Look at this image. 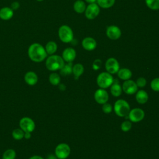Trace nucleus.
I'll return each instance as SVG.
<instances>
[{
	"mask_svg": "<svg viewBox=\"0 0 159 159\" xmlns=\"http://www.w3.org/2000/svg\"><path fill=\"white\" fill-rule=\"evenodd\" d=\"M28 56L29 58L34 62H41L43 61L47 53L45 48L39 43L31 44L28 48Z\"/></svg>",
	"mask_w": 159,
	"mask_h": 159,
	"instance_id": "1",
	"label": "nucleus"
},
{
	"mask_svg": "<svg viewBox=\"0 0 159 159\" xmlns=\"http://www.w3.org/2000/svg\"><path fill=\"white\" fill-rule=\"evenodd\" d=\"M65 65V61L61 57L57 55H51L45 61L46 68L50 71L60 70Z\"/></svg>",
	"mask_w": 159,
	"mask_h": 159,
	"instance_id": "2",
	"label": "nucleus"
},
{
	"mask_svg": "<svg viewBox=\"0 0 159 159\" xmlns=\"http://www.w3.org/2000/svg\"><path fill=\"white\" fill-rule=\"evenodd\" d=\"M114 111L117 116L126 117L130 111V107L127 101L122 99H119L114 104Z\"/></svg>",
	"mask_w": 159,
	"mask_h": 159,
	"instance_id": "3",
	"label": "nucleus"
},
{
	"mask_svg": "<svg viewBox=\"0 0 159 159\" xmlns=\"http://www.w3.org/2000/svg\"><path fill=\"white\" fill-rule=\"evenodd\" d=\"M114 81V78L111 74L106 71L98 75L96 78L98 86L102 89H106L110 87Z\"/></svg>",
	"mask_w": 159,
	"mask_h": 159,
	"instance_id": "4",
	"label": "nucleus"
},
{
	"mask_svg": "<svg viewBox=\"0 0 159 159\" xmlns=\"http://www.w3.org/2000/svg\"><path fill=\"white\" fill-rule=\"evenodd\" d=\"M58 34L60 40L64 43H70L73 40V32L71 27L67 25L60 26Z\"/></svg>",
	"mask_w": 159,
	"mask_h": 159,
	"instance_id": "5",
	"label": "nucleus"
},
{
	"mask_svg": "<svg viewBox=\"0 0 159 159\" xmlns=\"http://www.w3.org/2000/svg\"><path fill=\"white\" fill-rule=\"evenodd\" d=\"M71 152L70 146L65 143H61L58 144L55 149V156L58 159H66L67 158Z\"/></svg>",
	"mask_w": 159,
	"mask_h": 159,
	"instance_id": "6",
	"label": "nucleus"
},
{
	"mask_svg": "<svg viewBox=\"0 0 159 159\" xmlns=\"http://www.w3.org/2000/svg\"><path fill=\"white\" fill-rule=\"evenodd\" d=\"M126 117H127L129 120L132 122H139L143 119L145 117V112L144 111L140 108H134L130 109Z\"/></svg>",
	"mask_w": 159,
	"mask_h": 159,
	"instance_id": "7",
	"label": "nucleus"
},
{
	"mask_svg": "<svg viewBox=\"0 0 159 159\" xmlns=\"http://www.w3.org/2000/svg\"><path fill=\"white\" fill-rule=\"evenodd\" d=\"M100 12V7L97 3L89 4L85 9V17L89 20L95 19Z\"/></svg>",
	"mask_w": 159,
	"mask_h": 159,
	"instance_id": "8",
	"label": "nucleus"
},
{
	"mask_svg": "<svg viewBox=\"0 0 159 159\" xmlns=\"http://www.w3.org/2000/svg\"><path fill=\"white\" fill-rule=\"evenodd\" d=\"M20 128L24 132H32L35 128V124L34 121L30 117H22L19 121Z\"/></svg>",
	"mask_w": 159,
	"mask_h": 159,
	"instance_id": "9",
	"label": "nucleus"
},
{
	"mask_svg": "<svg viewBox=\"0 0 159 159\" xmlns=\"http://www.w3.org/2000/svg\"><path fill=\"white\" fill-rule=\"evenodd\" d=\"M105 68L106 71L110 74H116L120 69L119 63L115 58L111 57L106 60L105 63Z\"/></svg>",
	"mask_w": 159,
	"mask_h": 159,
	"instance_id": "10",
	"label": "nucleus"
},
{
	"mask_svg": "<svg viewBox=\"0 0 159 159\" xmlns=\"http://www.w3.org/2000/svg\"><path fill=\"white\" fill-rule=\"evenodd\" d=\"M122 91L129 95L135 94L138 91V87L135 83V81L131 80L124 81L122 86Z\"/></svg>",
	"mask_w": 159,
	"mask_h": 159,
	"instance_id": "11",
	"label": "nucleus"
},
{
	"mask_svg": "<svg viewBox=\"0 0 159 159\" xmlns=\"http://www.w3.org/2000/svg\"><path fill=\"white\" fill-rule=\"evenodd\" d=\"M106 34L109 39L116 40L120 37L122 32L119 27L114 25H111L107 27Z\"/></svg>",
	"mask_w": 159,
	"mask_h": 159,
	"instance_id": "12",
	"label": "nucleus"
},
{
	"mask_svg": "<svg viewBox=\"0 0 159 159\" xmlns=\"http://www.w3.org/2000/svg\"><path fill=\"white\" fill-rule=\"evenodd\" d=\"M94 98L97 103L99 104H103L106 102H107L109 100V94L105 90V89L99 88L94 92Z\"/></svg>",
	"mask_w": 159,
	"mask_h": 159,
	"instance_id": "13",
	"label": "nucleus"
},
{
	"mask_svg": "<svg viewBox=\"0 0 159 159\" xmlns=\"http://www.w3.org/2000/svg\"><path fill=\"white\" fill-rule=\"evenodd\" d=\"M81 45L84 50L87 51H92L96 48L97 42L94 38L88 37L83 39L81 42Z\"/></svg>",
	"mask_w": 159,
	"mask_h": 159,
	"instance_id": "14",
	"label": "nucleus"
},
{
	"mask_svg": "<svg viewBox=\"0 0 159 159\" xmlns=\"http://www.w3.org/2000/svg\"><path fill=\"white\" fill-rule=\"evenodd\" d=\"M76 52L73 48L68 47L66 48L62 53V58L67 63L72 62L76 58Z\"/></svg>",
	"mask_w": 159,
	"mask_h": 159,
	"instance_id": "15",
	"label": "nucleus"
},
{
	"mask_svg": "<svg viewBox=\"0 0 159 159\" xmlns=\"http://www.w3.org/2000/svg\"><path fill=\"white\" fill-rule=\"evenodd\" d=\"M110 91L114 97H119L121 95L122 89L118 80L114 79L113 83L110 86Z\"/></svg>",
	"mask_w": 159,
	"mask_h": 159,
	"instance_id": "16",
	"label": "nucleus"
},
{
	"mask_svg": "<svg viewBox=\"0 0 159 159\" xmlns=\"http://www.w3.org/2000/svg\"><path fill=\"white\" fill-rule=\"evenodd\" d=\"M24 80L27 84L33 86L37 83L38 76L37 74L34 71H27L24 75Z\"/></svg>",
	"mask_w": 159,
	"mask_h": 159,
	"instance_id": "17",
	"label": "nucleus"
},
{
	"mask_svg": "<svg viewBox=\"0 0 159 159\" xmlns=\"http://www.w3.org/2000/svg\"><path fill=\"white\" fill-rule=\"evenodd\" d=\"M135 99L139 104H145L148 101V94L143 89L139 90L135 93Z\"/></svg>",
	"mask_w": 159,
	"mask_h": 159,
	"instance_id": "18",
	"label": "nucleus"
},
{
	"mask_svg": "<svg viewBox=\"0 0 159 159\" xmlns=\"http://www.w3.org/2000/svg\"><path fill=\"white\" fill-rule=\"evenodd\" d=\"M14 15V11L9 7H4L0 10V18L7 20L11 19Z\"/></svg>",
	"mask_w": 159,
	"mask_h": 159,
	"instance_id": "19",
	"label": "nucleus"
},
{
	"mask_svg": "<svg viewBox=\"0 0 159 159\" xmlns=\"http://www.w3.org/2000/svg\"><path fill=\"white\" fill-rule=\"evenodd\" d=\"M117 73L118 77L120 80L124 81L130 80L132 76V73L131 70L127 68H122L119 69Z\"/></svg>",
	"mask_w": 159,
	"mask_h": 159,
	"instance_id": "20",
	"label": "nucleus"
},
{
	"mask_svg": "<svg viewBox=\"0 0 159 159\" xmlns=\"http://www.w3.org/2000/svg\"><path fill=\"white\" fill-rule=\"evenodd\" d=\"M84 66L81 63H76L73 66L72 73L75 79H78V78L84 73Z\"/></svg>",
	"mask_w": 159,
	"mask_h": 159,
	"instance_id": "21",
	"label": "nucleus"
},
{
	"mask_svg": "<svg viewBox=\"0 0 159 159\" xmlns=\"http://www.w3.org/2000/svg\"><path fill=\"white\" fill-rule=\"evenodd\" d=\"M86 5L82 0H76L73 4V9L78 14H81L85 11Z\"/></svg>",
	"mask_w": 159,
	"mask_h": 159,
	"instance_id": "22",
	"label": "nucleus"
},
{
	"mask_svg": "<svg viewBox=\"0 0 159 159\" xmlns=\"http://www.w3.org/2000/svg\"><path fill=\"white\" fill-rule=\"evenodd\" d=\"M57 43L53 42V41H50L48 42L46 45H45V50H46V52L47 53V55H53L54 54L57 50Z\"/></svg>",
	"mask_w": 159,
	"mask_h": 159,
	"instance_id": "23",
	"label": "nucleus"
},
{
	"mask_svg": "<svg viewBox=\"0 0 159 159\" xmlns=\"http://www.w3.org/2000/svg\"><path fill=\"white\" fill-rule=\"evenodd\" d=\"M73 63L72 62H68L66 64L65 63L64 66L60 70V74L63 76L69 75L72 73L73 70Z\"/></svg>",
	"mask_w": 159,
	"mask_h": 159,
	"instance_id": "24",
	"label": "nucleus"
},
{
	"mask_svg": "<svg viewBox=\"0 0 159 159\" xmlns=\"http://www.w3.org/2000/svg\"><path fill=\"white\" fill-rule=\"evenodd\" d=\"M116 0H96L97 4L99 7L103 9H108L113 6Z\"/></svg>",
	"mask_w": 159,
	"mask_h": 159,
	"instance_id": "25",
	"label": "nucleus"
},
{
	"mask_svg": "<svg viewBox=\"0 0 159 159\" xmlns=\"http://www.w3.org/2000/svg\"><path fill=\"white\" fill-rule=\"evenodd\" d=\"M48 80H49V82L52 85L56 86V85H58V84H60L61 78H60V75L58 73H51L49 75Z\"/></svg>",
	"mask_w": 159,
	"mask_h": 159,
	"instance_id": "26",
	"label": "nucleus"
},
{
	"mask_svg": "<svg viewBox=\"0 0 159 159\" xmlns=\"http://www.w3.org/2000/svg\"><path fill=\"white\" fill-rule=\"evenodd\" d=\"M147 6L153 11L159 9V0H145Z\"/></svg>",
	"mask_w": 159,
	"mask_h": 159,
	"instance_id": "27",
	"label": "nucleus"
},
{
	"mask_svg": "<svg viewBox=\"0 0 159 159\" xmlns=\"http://www.w3.org/2000/svg\"><path fill=\"white\" fill-rule=\"evenodd\" d=\"M16 157V151L11 148L7 149L2 154V159H15Z\"/></svg>",
	"mask_w": 159,
	"mask_h": 159,
	"instance_id": "28",
	"label": "nucleus"
},
{
	"mask_svg": "<svg viewBox=\"0 0 159 159\" xmlns=\"http://www.w3.org/2000/svg\"><path fill=\"white\" fill-rule=\"evenodd\" d=\"M12 137L16 140H21L24 137V132L20 129H16L12 131Z\"/></svg>",
	"mask_w": 159,
	"mask_h": 159,
	"instance_id": "29",
	"label": "nucleus"
},
{
	"mask_svg": "<svg viewBox=\"0 0 159 159\" xmlns=\"http://www.w3.org/2000/svg\"><path fill=\"white\" fill-rule=\"evenodd\" d=\"M131 128H132V122L130 120H125L120 125V129L124 132H127L129 131L131 129Z\"/></svg>",
	"mask_w": 159,
	"mask_h": 159,
	"instance_id": "30",
	"label": "nucleus"
},
{
	"mask_svg": "<svg viewBox=\"0 0 159 159\" xmlns=\"http://www.w3.org/2000/svg\"><path fill=\"white\" fill-rule=\"evenodd\" d=\"M151 89L155 91L159 92V78H155L150 82Z\"/></svg>",
	"mask_w": 159,
	"mask_h": 159,
	"instance_id": "31",
	"label": "nucleus"
},
{
	"mask_svg": "<svg viewBox=\"0 0 159 159\" xmlns=\"http://www.w3.org/2000/svg\"><path fill=\"white\" fill-rule=\"evenodd\" d=\"M135 83L138 88H144L147 84V80L144 77H139L137 79Z\"/></svg>",
	"mask_w": 159,
	"mask_h": 159,
	"instance_id": "32",
	"label": "nucleus"
},
{
	"mask_svg": "<svg viewBox=\"0 0 159 159\" xmlns=\"http://www.w3.org/2000/svg\"><path fill=\"white\" fill-rule=\"evenodd\" d=\"M112 106L111 104L108 102H106L102 104V110L105 114H110L112 111Z\"/></svg>",
	"mask_w": 159,
	"mask_h": 159,
	"instance_id": "33",
	"label": "nucleus"
},
{
	"mask_svg": "<svg viewBox=\"0 0 159 159\" xmlns=\"http://www.w3.org/2000/svg\"><path fill=\"white\" fill-rule=\"evenodd\" d=\"M101 66H102V61L100 59H96L92 64V68L94 70H99Z\"/></svg>",
	"mask_w": 159,
	"mask_h": 159,
	"instance_id": "34",
	"label": "nucleus"
},
{
	"mask_svg": "<svg viewBox=\"0 0 159 159\" xmlns=\"http://www.w3.org/2000/svg\"><path fill=\"white\" fill-rule=\"evenodd\" d=\"M19 7V3L18 2H13L12 4H11V8L14 11V10H17L18 8Z\"/></svg>",
	"mask_w": 159,
	"mask_h": 159,
	"instance_id": "35",
	"label": "nucleus"
},
{
	"mask_svg": "<svg viewBox=\"0 0 159 159\" xmlns=\"http://www.w3.org/2000/svg\"><path fill=\"white\" fill-rule=\"evenodd\" d=\"M26 139H29L31 137V133L30 132H24V137Z\"/></svg>",
	"mask_w": 159,
	"mask_h": 159,
	"instance_id": "36",
	"label": "nucleus"
},
{
	"mask_svg": "<svg viewBox=\"0 0 159 159\" xmlns=\"http://www.w3.org/2000/svg\"><path fill=\"white\" fill-rule=\"evenodd\" d=\"M29 159H44V158L39 155H34V156L31 157Z\"/></svg>",
	"mask_w": 159,
	"mask_h": 159,
	"instance_id": "37",
	"label": "nucleus"
},
{
	"mask_svg": "<svg viewBox=\"0 0 159 159\" xmlns=\"http://www.w3.org/2000/svg\"><path fill=\"white\" fill-rule=\"evenodd\" d=\"M85 1L88 4H92V3H96V0H85Z\"/></svg>",
	"mask_w": 159,
	"mask_h": 159,
	"instance_id": "38",
	"label": "nucleus"
},
{
	"mask_svg": "<svg viewBox=\"0 0 159 159\" xmlns=\"http://www.w3.org/2000/svg\"><path fill=\"white\" fill-rule=\"evenodd\" d=\"M56 158H57L56 156H53V155H49V156L48 157L47 159H56Z\"/></svg>",
	"mask_w": 159,
	"mask_h": 159,
	"instance_id": "39",
	"label": "nucleus"
},
{
	"mask_svg": "<svg viewBox=\"0 0 159 159\" xmlns=\"http://www.w3.org/2000/svg\"><path fill=\"white\" fill-rule=\"evenodd\" d=\"M37 1H43V0H37Z\"/></svg>",
	"mask_w": 159,
	"mask_h": 159,
	"instance_id": "40",
	"label": "nucleus"
}]
</instances>
